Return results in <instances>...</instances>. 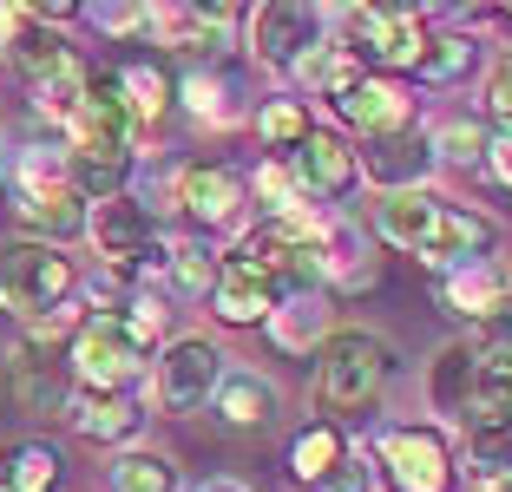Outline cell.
<instances>
[{
  "mask_svg": "<svg viewBox=\"0 0 512 492\" xmlns=\"http://www.w3.org/2000/svg\"><path fill=\"white\" fill-rule=\"evenodd\" d=\"M375 237H388L394 250L421 256V263H480L486 250L499 243L493 217L467 204H447L434 191H394V197H375Z\"/></svg>",
  "mask_w": 512,
  "mask_h": 492,
  "instance_id": "obj_1",
  "label": "cell"
},
{
  "mask_svg": "<svg viewBox=\"0 0 512 492\" xmlns=\"http://www.w3.org/2000/svg\"><path fill=\"white\" fill-rule=\"evenodd\" d=\"M394 374V348L381 342V335H368V328H335V335H322L316 348V407L322 414H362V407H375V394L388 388Z\"/></svg>",
  "mask_w": 512,
  "mask_h": 492,
  "instance_id": "obj_2",
  "label": "cell"
},
{
  "mask_svg": "<svg viewBox=\"0 0 512 492\" xmlns=\"http://www.w3.org/2000/svg\"><path fill=\"white\" fill-rule=\"evenodd\" d=\"M73 289H79V276L60 243H33V237L0 243V315L40 328L46 315L73 309Z\"/></svg>",
  "mask_w": 512,
  "mask_h": 492,
  "instance_id": "obj_3",
  "label": "cell"
},
{
  "mask_svg": "<svg viewBox=\"0 0 512 492\" xmlns=\"http://www.w3.org/2000/svg\"><path fill=\"white\" fill-rule=\"evenodd\" d=\"M66 368L86 394H132L138 368H145V348L125 335L119 315H86L79 335L66 342Z\"/></svg>",
  "mask_w": 512,
  "mask_h": 492,
  "instance_id": "obj_4",
  "label": "cell"
},
{
  "mask_svg": "<svg viewBox=\"0 0 512 492\" xmlns=\"http://www.w3.org/2000/svg\"><path fill=\"white\" fill-rule=\"evenodd\" d=\"M151 381H158V407L165 414H197V407H211L217 388H224V355L204 335H178V342H165Z\"/></svg>",
  "mask_w": 512,
  "mask_h": 492,
  "instance_id": "obj_5",
  "label": "cell"
},
{
  "mask_svg": "<svg viewBox=\"0 0 512 492\" xmlns=\"http://www.w3.org/2000/svg\"><path fill=\"white\" fill-rule=\"evenodd\" d=\"M348 53L388 66V73L421 66V53H427L421 14H414V7H355V14H348Z\"/></svg>",
  "mask_w": 512,
  "mask_h": 492,
  "instance_id": "obj_6",
  "label": "cell"
},
{
  "mask_svg": "<svg viewBox=\"0 0 512 492\" xmlns=\"http://www.w3.org/2000/svg\"><path fill=\"white\" fill-rule=\"evenodd\" d=\"M381 479L394 492H447L453 486V460L447 440L427 427H394L381 433Z\"/></svg>",
  "mask_w": 512,
  "mask_h": 492,
  "instance_id": "obj_7",
  "label": "cell"
},
{
  "mask_svg": "<svg viewBox=\"0 0 512 492\" xmlns=\"http://www.w3.org/2000/svg\"><path fill=\"white\" fill-rule=\"evenodd\" d=\"M250 46L263 66H302L322 46V14L302 0H270L250 14Z\"/></svg>",
  "mask_w": 512,
  "mask_h": 492,
  "instance_id": "obj_8",
  "label": "cell"
},
{
  "mask_svg": "<svg viewBox=\"0 0 512 492\" xmlns=\"http://www.w3.org/2000/svg\"><path fill=\"white\" fill-rule=\"evenodd\" d=\"M211 309H217V322H230V328H256V322H270V315L283 309V283H276L263 263H250V256H224Z\"/></svg>",
  "mask_w": 512,
  "mask_h": 492,
  "instance_id": "obj_9",
  "label": "cell"
},
{
  "mask_svg": "<svg viewBox=\"0 0 512 492\" xmlns=\"http://www.w3.org/2000/svg\"><path fill=\"white\" fill-rule=\"evenodd\" d=\"M86 230H92L99 256H106L119 276H132V269L151 256V237H158V230H151V210L138 204V197H112V204H99L86 217Z\"/></svg>",
  "mask_w": 512,
  "mask_h": 492,
  "instance_id": "obj_10",
  "label": "cell"
},
{
  "mask_svg": "<svg viewBox=\"0 0 512 492\" xmlns=\"http://www.w3.org/2000/svg\"><path fill=\"white\" fill-rule=\"evenodd\" d=\"M355 164H362V178L381 184V197H394V191H421L427 164H434V138H421L414 125H407V132L368 138V145L355 151Z\"/></svg>",
  "mask_w": 512,
  "mask_h": 492,
  "instance_id": "obj_11",
  "label": "cell"
},
{
  "mask_svg": "<svg viewBox=\"0 0 512 492\" xmlns=\"http://www.w3.org/2000/svg\"><path fill=\"white\" fill-rule=\"evenodd\" d=\"M145 27L184 53V60H204V53H224L230 46V27H237V7H151Z\"/></svg>",
  "mask_w": 512,
  "mask_h": 492,
  "instance_id": "obj_12",
  "label": "cell"
},
{
  "mask_svg": "<svg viewBox=\"0 0 512 492\" xmlns=\"http://www.w3.org/2000/svg\"><path fill=\"white\" fill-rule=\"evenodd\" d=\"M7 374H14V401L27 407V414H60V407H73V368L66 361H53V348L46 342H20L14 361H7Z\"/></svg>",
  "mask_w": 512,
  "mask_h": 492,
  "instance_id": "obj_13",
  "label": "cell"
},
{
  "mask_svg": "<svg viewBox=\"0 0 512 492\" xmlns=\"http://www.w3.org/2000/svg\"><path fill=\"white\" fill-rule=\"evenodd\" d=\"M362 178V164H355V145H348L342 132H309L302 138V151H296V191H309V197H342L348 184Z\"/></svg>",
  "mask_w": 512,
  "mask_h": 492,
  "instance_id": "obj_14",
  "label": "cell"
},
{
  "mask_svg": "<svg viewBox=\"0 0 512 492\" xmlns=\"http://www.w3.org/2000/svg\"><path fill=\"white\" fill-rule=\"evenodd\" d=\"M178 204H184V217H191V224L217 230V224H230V217H237L243 178L230 171V164H184V171H178Z\"/></svg>",
  "mask_w": 512,
  "mask_h": 492,
  "instance_id": "obj_15",
  "label": "cell"
},
{
  "mask_svg": "<svg viewBox=\"0 0 512 492\" xmlns=\"http://www.w3.org/2000/svg\"><path fill=\"white\" fill-rule=\"evenodd\" d=\"M14 210H20V224L33 230V243H66V237H79L86 230V197L73 191V184H40V191H20L14 197Z\"/></svg>",
  "mask_w": 512,
  "mask_h": 492,
  "instance_id": "obj_16",
  "label": "cell"
},
{
  "mask_svg": "<svg viewBox=\"0 0 512 492\" xmlns=\"http://www.w3.org/2000/svg\"><path fill=\"white\" fill-rule=\"evenodd\" d=\"M335 112H342V119L355 125L362 138L407 132V119H414V105H407V92L394 86V79H362V86L348 92V99H335Z\"/></svg>",
  "mask_w": 512,
  "mask_h": 492,
  "instance_id": "obj_17",
  "label": "cell"
},
{
  "mask_svg": "<svg viewBox=\"0 0 512 492\" xmlns=\"http://www.w3.org/2000/svg\"><path fill=\"white\" fill-rule=\"evenodd\" d=\"M73 427L86 433V440H99V447H125V440H138V427H145V414H138L132 394H73Z\"/></svg>",
  "mask_w": 512,
  "mask_h": 492,
  "instance_id": "obj_18",
  "label": "cell"
},
{
  "mask_svg": "<svg viewBox=\"0 0 512 492\" xmlns=\"http://www.w3.org/2000/svg\"><path fill=\"white\" fill-rule=\"evenodd\" d=\"M60 486V453L46 440H7L0 447V492H53Z\"/></svg>",
  "mask_w": 512,
  "mask_h": 492,
  "instance_id": "obj_19",
  "label": "cell"
},
{
  "mask_svg": "<svg viewBox=\"0 0 512 492\" xmlns=\"http://www.w3.org/2000/svg\"><path fill=\"white\" fill-rule=\"evenodd\" d=\"M119 92L132 105V125H158L171 112V99H178V79L158 60H132V66H119Z\"/></svg>",
  "mask_w": 512,
  "mask_h": 492,
  "instance_id": "obj_20",
  "label": "cell"
},
{
  "mask_svg": "<svg viewBox=\"0 0 512 492\" xmlns=\"http://www.w3.org/2000/svg\"><path fill=\"white\" fill-rule=\"evenodd\" d=\"M460 414L473 427L486 420H512V355H480L473 361V388H467V407Z\"/></svg>",
  "mask_w": 512,
  "mask_h": 492,
  "instance_id": "obj_21",
  "label": "cell"
},
{
  "mask_svg": "<svg viewBox=\"0 0 512 492\" xmlns=\"http://www.w3.org/2000/svg\"><path fill=\"white\" fill-rule=\"evenodd\" d=\"M7 60L27 73V86H40V79H53V73H66L73 66V53H66V40H60V27H40V20H27V27L7 40Z\"/></svg>",
  "mask_w": 512,
  "mask_h": 492,
  "instance_id": "obj_22",
  "label": "cell"
},
{
  "mask_svg": "<svg viewBox=\"0 0 512 492\" xmlns=\"http://www.w3.org/2000/svg\"><path fill=\"white\" fill-rule=\"evenodd\" d=\"M342 460H348V447H342V427H335V420L302 427V433H296V447H289V473H296L302 486H322V479H329Z\"/></svg>",
  "mask_w": 512,
  "mask_h": 492,
  "instance_id": "obj_23",
  "label": "cell"
},
{
  "mask_svg": "<svg viewBox=\"0 0 512 492\" xmlns=\"http://www.w3.org/2000/svg\"><path fill=\"white\" fill-rule=\"evenodd\" d=\"M217 420L224 427H263L276 414V388L263 374H224V388H217Z\"/></svg>",
  "mask_w": 512,
  "mask_h": 492,
  "instance_id": "obj_24",
  "label": "cell"
},
{
  "mask_svg": "<svg viewBox=\"0 0 512 492\" xmlns=\"http://www.w3.org/2000/svg\"><path fill=\"white\" fill-rule=\"evenodd\" d=\"M296 79L309 92H329V99H348V92L362 86V60H355V53H348V46H316V53H309V60L296 66Z\"/></svg>",
  "mask_w": 512,
  "mask_h": 492,
  "instance_id": "obj_25",
  "label": "cell"
},
{
  "mask_svg": "<svg viewBox=\"0 0 512 492\" xmlns=\"http://www.w3.org/2000/svg\"><path fill=\"white\" fill-rule=\"evenodd\" d=\"M473 361H480V348H473V342H453V348H440V355H434V381H427V388H434L440 414H460V407H467Z\"/></svg>",
  "mask_w": 512,
  "mask_h": 492,
  "instance_id": "obj_26",
  "label": "cell"
},
{
  "mask_svg": "<svg viewBox=\"0 0 512 492\" xmlns=\"http://www.w3.org/2000/svg\"><path fill=\"white\" fill-rule=\"evenodd\" d=\"M309 132H316V119H309L302 99H263V112H256V138L270 151H289V158H296Z\"/></svg>",
  "mask_w": 512,
  "mask_h": 492,
  "instance_id": "obj_27",
  "label": "cell"
},
{
  "mask_svg": "<svg viewBox=\"0 0 512 492\" xmlns=\"http://www.w3.org/2000/svg\"><path fill=\"white\" fill-rule=\"evenodd\" d=\"M112 492H178V466L165 453H119L112 460Z\"/></svg>",
  "mask_w": 512,
  "mask_h": 492,
  "instance_id": "obj_28",
  "label": "cell"
},
{
  "mask_svg": "<svg viewBox=\"0 0 512 492\" xmlns=\"http://www.w3.org/2000/svg\"><path fill=\"white\" fill-rule=\"evenodd\" d=\"M165 269H171V289H178V296H211L224 263H217L204 243H178V250L165 256Z\"/></svg>",
  "mask_w": 512,
  "mask_h": 492,
  "instance_id": "obj_29",
  "label": "cell"
},
{
  "mask_svg": "<svg viewBox=\"0 0 512 492\" xmlns=\"http://www.w3.org/2000/svg\"><path fill=\"white\" fill-rule=\"evenodd\" d=\"M499 296H506V289H499L493 269H460V276H447V289H440V302H447V309H460V315H473V322H480Z\"/></svg>",
  "mask_w": 512,
  "mask_h": 492,
  "instance_id": "obj_30",
  "label": "cell"
},
{
  "mask_svg": "<svg viewBox=\"0 0 512 492\" xmlns=\"http://www.w3.org/2000/svg\"><path fill=\"white\" fill-rule=\"evenodd\" d=\"M467 453H473V466H480L486 479H506L512 473V420H486V427H473Z\"/></svg>",
  "mask_w": 512,
  "mask_h": 492,
  "instance_id": "obj_31",
  "label": "cell"
},
{
  "mask_svg": "<svg viewBox=\"0 0 512 492\" xmlns=\"http://www.w3.org/2000/svg\"><path fill=\"white\" fill-rule=\"evenodd\" d=\"M473 53H480V46H473L467 33H447V40H427V53H421V66H414V73H427V79H460L473 66Z\"/></svg>",
  "mask_w": 512,
  "mask_h": 492,
  "instance_id": "obj_32",
  "label": "cell"
},
{
  "mask_svg": "<svg viewBox=\"0 0 512 492\" xmlns=\"http://www.w3.org/2000/svg\"><path fill=\"white\" fill-rule=\"evenodd\" d=\"M480 151H493L486 145V132L473 119H453V125H440L434 132V158H453V164H473Z\"/></svg>",
  "mask_w": 512,
  "mask_h": 492,
  "instance_id": "obj_33",
  "label": "cell"
},
{
  "mask_svg": "<svg viewBox=\"0 0 512 492\" xmlns=\"http://www.w3.org/2000/svg\"><path fill=\"white\" fill-rule=\"evenodd\" d=\"M473 348H480V355H512V289L480 315V335H473Z\"/></svg>",
  "mask_w": 512,
  "mask_h": 492,
  "instance_id": "obj_34",
  "label": "cell"
},
{
  "mask_svg": "<svg viewBox=\"0 0 512 492\" xmlns=\"http://www.w3.org/2000/svg\"><path fill=\"white\" fill-rule=\"evenodd\" d=\"M486 112H493L499 125H512V53L493 66V79H486Z\"/></svg>",
  "mask_w": 512,
  "mask_h": 492,
  "instance_id": "obj_35",
  "label": "cell"
},
{
  "mask_svg": "<svg viewBox=\"0 0 512 492\" xmlns=\"http://www.w3.org/2000/svg\"><path fill=\"white\" fill-rule=\"evenodd\" d=\"M92 27H106V33H138V27H145V7H92Z\"/></svg>",
  "mask_w": 512,
  "mask_h": 492,
  "instance_id": "obj_36",
  "label": "cell"
},
{
  "mask_svg": "<svg viewBox=\"0 0 512 492\" xmlns=\"http://www.w3.org/2000/svg\"><path fill=\"white\" fill-rule=\"evenodd\" d=\"M309 492H368V473H362V460H342L322 486H309Z\"/></svg>",
  "mask_w": 512,
  "mask_h": 492,
  "instance_id": "obj_37",
  "label": "cell"
},
{
  "mask_svg": "<svg viewBox=\"0 0 512 492\" xmlns=\"http://www.w3.org/2000/svg\"><path fill=\"white\" fill-rule=\"evenodd\" d=\"M493 178L512 191V138H499V145H493Z\"/></svg>",
  "mask_w": 512,
  "mask_h": 492,
  "instance_id": "obj_38",
  "label": "cell"
},
{
  "mask_svg": "<svg viewBox=\"0 0 512 492\" xmlns=\"http://www.w3.org/2000/svg\"><path fill=\"white\" fill-rule=\"evenodd\" d=\"M197 492H250V486H237V479H211V486H197Z\"/></svg>",
  "mask_w": 512,
  "mask_h": 492,
  "instance_id": "obj_39",
  "label": "cell"
},
{
  "mask_svg": "<svg viewBox=\"0 0 512 492\" xmlns=\"http://www.w3.org/2000/svg\"><path fill=\"white\" fill-rule=\"evenodd\" d=\"M493 492H512V473H506V479H493Z\"/></svg>",
  "mask_w": 512,
  "mask_h": 492,
  "instance_id": "obj_40",
  "label": "cell"
},
{
  "mask_svg": "<svg viewBox=\"0 0 512 492\" xmlns=\"http://www.w3.org/2000/svg\"><path fill=\"white\" fill-rule=\"evenodd\" d=\"M506 20H512V7H506Z\"/></svg>",
  "mask_w": 512,
  "mask_h": 492,
  "instance_id": "obj_41",
  "label": "cell"
}]
</instances>
